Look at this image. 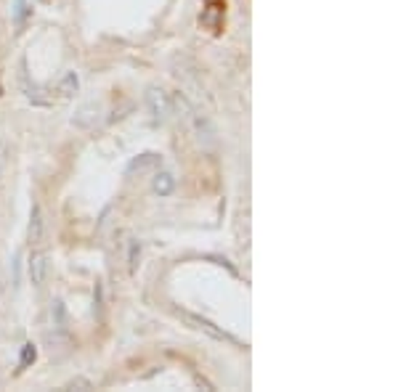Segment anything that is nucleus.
Wrapping results in <instances>:
<instances>
[{
	"instance_id": "1",
	"label": "nucleus",
	"mask_w": 398,
	"mask_h": 392,
	"mask_svg": "<svg viewBox=\"0 0 398 392\" xmlns=\"http://www.w3.org/2000/svg\"><path fill=\"white\" fill-rule=\"evenodd\" d=\"M178 318H183V321H186V324H189L191 329H197V331L208 334V337H212V340L228 342V344H234V347H242V342L237 340L234 334H228L226 329H221V326H215V324H212V321H208V318H202V316H197V313H189V310H178Z\"/></svg>"
},
{
	"instance_id": "2",
	"label": "nucleus",
	"mask_w": 398,
	"mask_h": 392,
	"mask_svg": "<svg viewBox=\"0 0 398 392\" xmlns=\"http://www.w3.org/2000/svg\"><path fill=\"white\" fill-rule=\"evenodd\" d=\"M146 106L152 112V120L155 122H165L173 112V101L168 96V90L159 85H149L146 87Z\"/></svg>"
},
{
	"instance_id": "3",
	"label": "nucleus",
	"mask_w": 398,
	"mask_h": 392,
	"mask_svg": "<svg viewBox=\"0 0 398 392\" xmlns=\"http://www.w3.org/2000/svg\"><path fill=\"white\" fill-rule=\"evenodd\" d=\"M223 17H226L223 0H205V8H202L199 24H202L208 32L218 34L221 32V27H223Z\"/></svg>"
},
{
	"instance_id": "4",
	"label": "nucleus",
	"mask_w": 398,
	"mask_h": 392,
	"mask_svg": "<svg viewBox=\"0 0 398 392\" xmlns=\"http://www.w3.org/2000/svg\"><path fill=\"white\" fill-rule=\"evenodd\" d=\"M99 117H101V103L88 101V103H83L74 114H72V125L80 127V130H90V127L99 122Z\"/></svg>"
},
{
	"instance_id": "5",
	"label": "nucleus",
	"mask_w": 398,
	"mask_h": 392,
	"mask_svg": "<svg viewBox=\"0 0 398 392\" xmlns=\"http://www.w3.org/2000/svg\"><path fill=\"white\" fill-rule=\"evenodd\" d=\"M43 231H46V215H43V207L35 202L32 212H30V231H27L30 244H40L43 241Z\"/></svg>"
},
{
	"instance_id": "6",
	"label": "nucleus",
	"mask_w": 398,
	"mask_h": 392,
	"mask_svg": "<svg viewBox=\"0 0 398 392\" xmlns=\"http://www.w3.org/2000/svg\"><path fill=\"white\" fill-rule=\"evenodd\" d=\"M157 165H162V156L157 152H146V154H139L136 159H130V165H128V175H136V172H146L157 167Z\"/></svg>"
},
{
	"instance_id": "7",
	"label": "nucleus",
	"mask_w": 398,
	"mask_h": 392,
	"mask_svg": "<svg viewBox=\"0 0 398 392\" xmlns=\"http://www.w3.org/2000/svg\"><path fill=\"white\" fill-rule=\"evenodd\" d=\"M152 191H155L157 196H170L175 191V175L168 170H159L152 178Z\"/></svg>"
},
{
	"instance_id": "8",
	"label": "nucleus",
	"mask_w": 398,
	"mask_h": 392,
	"mask_svg": "<svg viewBox=\"0 0 398 392\" xmlns=\"http://www.w3.org/2000/svg\"><path fill=\"white\" fill-rule=\"evenodd\" d=\"M46 268H48L46 255L30 257V281H32V287H43V281H46Z\"/></svg>"
},
{
	"instance_id": "9",
	"label": "nucleus",
	"mask_w": 398,
	"mask_h": 392,
	"mask_svg": "<svg viewBox=\"0 0 398 392\" xmlns=\"http://www.w3.org/2000/svg\"><path fill=\"white\" fill-rule=\"evenodd\" d=\"M77 87H80V77H77V72H64V77L59 80V93L64 96V99H70L77 93Z\"/></svg>"
},
{
	"instance_id": "10",
	"label": "nucleus",
	"mask_w": 398,
	"mask_h": 392,
	"mask_svg": "<svg viewBox=\"0 0 398 392\" xmlns=\"http://www.w3.org/2000/svg\"><path fill=\"white\" fill-rule=\"evenodd\" d=\"M51 321L56 331H67V307H64L61 300H56L51 305Z\"/></svg>"
},
{
	"instance_id": "11",
	"label": "nucleus",
	"mask_w": 398,
	"mask_h": 392,
	"mask_svg": "<svg viewBox=\"0 0 398 392\" xmlns=\"http://www.w3.org/2000/svg\"><path fill=\"white\" fill-rule=\"evenodd\" d=\"M139 265H141V241L130 239V244H128V271H130V276L139 273Z\"/></svg>"
},
{
	"instance_id": "12",
	"label": "nucleus",
	"mask_w": 398,
	"mask_h": 392,
	"mask_svg": "<svg viewBox=\"0 0 398 392\" xmlns=\"http://www.w3.org/2000/svg\"><path fill=\"white\" fill-rule=\"evenodd\" d=\"M35 360H37V347L32 342H24V344H21V353H19V366H21V369H30Z\"/></svg>"
},
{
	"instance_id": "13",
	"label": "nucleus",
	"mask_w": 398,
	"mask_h": 392,
	"mask_svg": "<svg viewBox=\"0 0 398 392\" xmlns=\"http://www.w3.org/2000/svg\"><path fill=\"white\" fill-rule=\"evenodd\" d=\"M93 313L99 321H104V281H96V289H93Z\"/></svg>"
},
{
	"instance_id": "14",
	"label": "nucleus",
	"mask_w": 398,
	"mask_h": 392,
	"mask_svg": "<svg viewBox=\"0 0 398 392\" xmlns=\"http://www.w3.org/2000/svg\"><path fill=\"white\" fill-rule=\"evenodd\" d=\"M30 14H32V8H30L24 0H17V3H14V21H17V27H21L24 19L30 17Z\"/></svg>"
},
{
	"instance_id": "15",
	"label": "nucleus",
	"mask_w": 398,
	"mask_h": 392,
	"mask_svg": "<svg viewBox=\"0 0 398 392\" xmlns=\"http://www.w3.org/2000/svg\"><path fill=\"white\" fill-rule=\"evenodd\" d=\"M64 390L88 392V390H93V382H90V379H86V376H74V379H70V382L64 384Z\"/></svg>"
}]
</instances>
